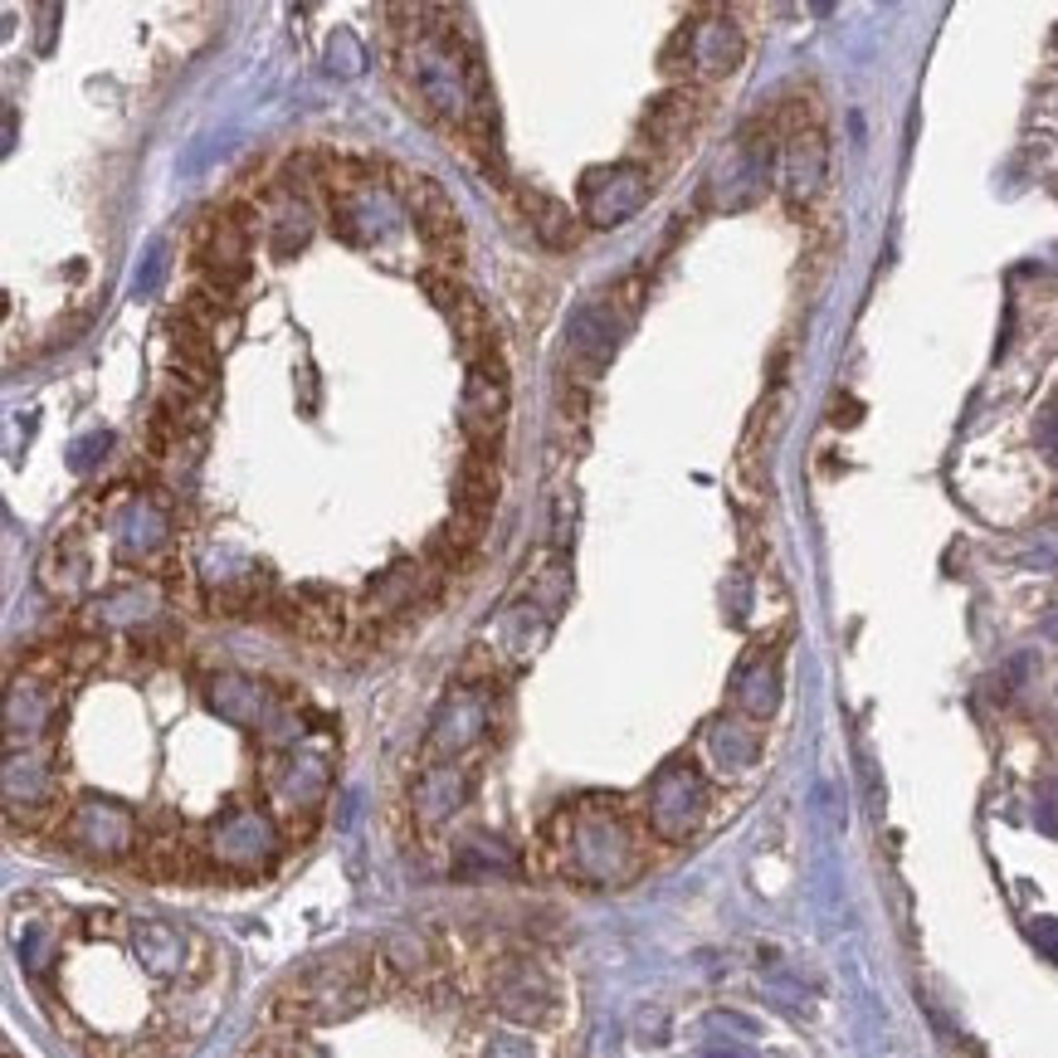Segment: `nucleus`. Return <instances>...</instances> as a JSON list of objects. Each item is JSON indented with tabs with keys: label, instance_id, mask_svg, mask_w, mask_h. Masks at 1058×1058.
<instances>
[{
	"label": "nucleus",
	"instance_id": "1",
	"mask_svg": "<svg viewBox=\"0 0 1058 1058\" xmlns=\"http://www.w3.org/2000/svg\"><path fill=\"white\" fill-rule=\"evenodd\" d=\"M395 196L400 205L410 210V221H415L420 229V239L430 244L434 254H440L444 264H459V254H463V225H459V210H454V200L444 196V186L434 176H424V172H405V166H395Z\"/></svg>",
	"mask_w": 1058,
	"mask_h": 1058
},
{
	"label": "nucleus",
	"instance_id": "2",
	"mask_svg": "<svg viewBox=\"0 0 1058 1058\" xmlns=\"http://www.w3.org/2000/svg\"><path fill=\"white\" fill-rule=\"evenodd\" d=\"M508 420V366L498 352L469 361V391H463V434L469 444H498Z\"/></svg>",
	"mask_w": 1058,
	"mask_h": 1058
},
{
	"label": "nucleus",
	"instance_id": "3",
	"mask_svg": "<svg viewBox=\"0 0 1058 1058\" xmlns=\"http://www.w3.org/2000/svg\"><path fill=\"white\" fill-rule=\"evenodd\" d=\"M649 196V172L644 166H615V172L586 176V210L596 225H619Z\"/></svg>",
	"mask_w": 1058,
	"mask_h": 1058
},
{
	"label": "nucleus",
	"instance_id": "4",
	"mask_svg": "<svg viewBox=\"0 0 1058 1058\" xmlns=\"http://www.w3.org/2000/svg\"><path fill=\"white\" fill-rule=\"evenodd\" d=\"M649 815H654V824H659V834L683 839L693 824H698V815H703V785H698V776H693V771H683V766L664 771V776L654 781Z\"/></svg>",
	"mask_w": 1058,
	"mask_h": 1058
},
{
	"label": "nucleus",
	"instance_id": "5",
	"mask_svg": "<svg viewBox=\"0 0 1058 1058\" xmlns=\"http://www.w3.org/2000/svg\"><path fill=\"white\" fill-rule=\"evenodd\" d=\"M498 488H502L498 444H469V454L459 463V512L488 522V512H493V502H498Z\"/></svg>",
	"mask_w": 1058,
	"mask_h": 1058
},
{
	"label": "nucleus",
	"instance_id": "6",
	"mask_svg": "<svg viewBox=\"0 0 1058 1058\" xmlns=\"http://www.w3.org/2000/svg\"><path fill=\"white\" fill-rule=\"evenodd\" d=\"M551 1005V986L541 980V971L532 966H512V971H502L498 980V1010L512 1015V1019H527V1015H541Z\"/></svg>",
	"mask_w": 1058,
	"mask_h": 1058
},
{
	"label": "nucleus",
	"instance_id": "7",
	"mask_svg": "<svg viewBox=\"0 0 1058 1058\" xmlns=\"http://www.w3.org/2000/svg\"><path fill=\"white\" fill-rule=\"evenodd\" d=\"M137 951H141V961L151 966L157 976H172L176 966H180V937L172 932V927H137Z\"/></svg>",
	"mask_w": 1058,
	"mask_h": 1058
},
{
	"label": "nucleus",
	"instance_id": "8",
	"mask_svg": "<svg viewBox=\"0 0 1058 1058\" xmlns=\"http://www.w3.org/2000/svg\"><path fill=\"white\" fill-rule=\"evenodd\" d=\"M215 844H221L229 859H244V854H259V844H268V830L259 815H235V820H225Z\"/></svg>",
	"mask_w": 1058,
	"mask_h": 1058
},
{
	"label": "nucleus",
	"instance_id": "9",
	"mask_svg": "<svg viewBox=\"0 0 1058 1058\" xmlns=\"http://www.w3.org/2000/svg\"><path fill=\"white\" fill-rule=\"evenodd\" d=\"M693 45H698V63H707L713 74L737 63V35H732L727 25H703V30H693Z\"/></svg>",
	"mask_w": 1058,
	"mask_h": 1058
},
{
	"label": "nucleus",
	"instance_id": "10",
	"mask_svg": "<svg viewBox=\"0 0 1058 1058\" xmlns=\"http://www.w3.org/2000/svg\"><path fill=\"white\" fill-rule=\"evenodd\" d=\"M742 698H746V707H752V713H771V707H776V678H771V668H756V674L746 678V693H742Z\"/></svg>",
	"mask_w": 1058,
	"mask_h": 1058
},
{
	"label": "nucleus",
	"instance_id": "11",
	"mask_svg": "<svg viewBox=\"0 0 1058 1058\" xmlns=\"http://www.w3.org/2000/svg\"><path fill=\"white\" fill-rule=\"evenodd\" d=\"M483 1058H532V1049L527 1044H518V1039H502V1044H493Z\"/></svg>",
	"mask_w": 1058,
	"mask_h": 1058
},
{
	"label": "nucleus",
	"instance_id": "12",
	"mask_svg": "<svg viewBox=\"0 0 1058 1058\" xmlns=\"http://www.w3.org/2000/svg\"><path fill=\"white\" fill-rule=\"evenodd\" d=\"M1039 434H1044V449H1049V454L1058 459V415L1044 420V430H1039Z\"/></svg>",
	"mask_w": 1058,
	"mask_h": 1058
},
{
	"label": "nucleus",
	"instance_id": "13",
	"mask_svg": "<svg viewBox=\"0 0 1058 1058\" xmlns=\"http://www.w3.org/2000/svg\"><path fill=\"white\" fill-rule=\"evenodd\" d=\"M1035 937H1039L1049 951H1058V927H1035Z\"/></svg>",
	"mask_w": 1058,
	"mask_h": 1058
}]
</instances>
